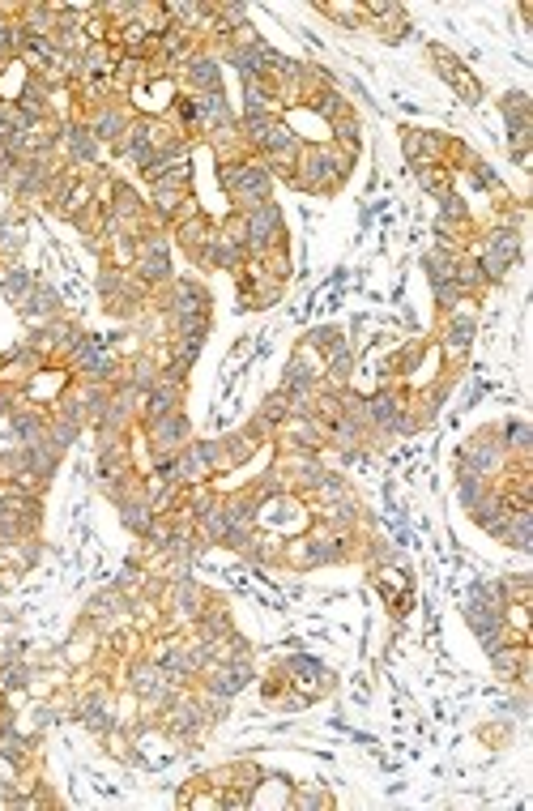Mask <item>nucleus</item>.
<instances>
[{"label": "nucleus", "mask_w": 533, "mask_h": 811, "mask_svg": "<svg viewBox=\"0 0 533 811\" xmlns=\"http://www.w3.org/2000/svg\"><path fill=\"white\" fill-rule=\"evenodd\" d=\"M359 158L337 150L333 141H308V146L299 150V163H295V180L290 188H299V193L308 197H333L337 188L350 180V171Z\"/></svg>", "instance_id": "obj_1"}, {"label": "nucleus", "mask_w": 533, "mask_h": 811, "mask_svg": "<svg viewBox=\"0 0 533 811\" xmlns=\"http://www.w3.org/2000/svg\"><path fill=\"white\" fill-rule=\"evenodd\" d=\"M273 248H286V214L278 201H265L244 214V252L248 261H261Z\"/></svg>", "instance_id": "obj_2"}, {"label": "nucleus", "mask_w": 533, "mask_h": 811, "mask_svg": "<svg viewBox=\"0 0 533 811\" xmlns=\"http://www.w3.org/2000/svg\"><path fill=\"white\" fill-rule=\"evenodd\" d=\"M508 466V453H504V440H499V427H482L470 440L457 449V470L465 474H478V479H499Z\"/></svg>", "instance_id": "obj_3"}, {"label": "nucleus", "mask_w": 533, "mask_h": 811, "mask_svg": "<svg viewBox=\"0 0 533 811\" xmlns=\"http://www.w3.org/2000/svg\"><path fill=\"white\" fill-rule=\"evenodd\" d=\"M133 116H137V107L128 103L124 94H116V99H107V103H99V107L82 111V124H86L94 137H99L103 150H116L120 137L128 133V124H133Z\"/></svg>", "instance_id": "obj_4"}, {"label": "nucleus", "mask_w": 533, "mask_h": 811, "mask_svg": "<svg viewBox=\"0 0 533 811\" xmlns=\"http://www.w3.org/2000/svg\"><path fill=\"white\" fill-rule=\"evenodd\" d=\"M252 679H256V662L252 658H222V662H209L192 683L205 688V692H218V696H231L235 701L244 688H252Z\"/></svg>", "instance_id": "obj_5"}, {"label": "nucleus", "mask_w": 533, "mask_h": 811, "mask_svg": "<svg viewBox=\"0 0 533 811\" xmlns=\"http://www.w3.org/2000/svg\"><path fill=\"white\" fill-rule=\"evenodd\" d=\"M427 56L435 60V73H440L444 82L452 86V94H457L465 107H478L482 103V82L470 73V65H465L457 52H448L444 43H427Z\"/></svg>", "instance_id": "obj_6"}, {"label": "nucleus", "mask_w": 533, "mask_h": 811, "mask_svg": "<svg viewBox=\"0 0 533 811\" xmlns=\"http://www.w3.org/2000/svg\"><path fill=\"white\" fill-rule=\"evenodd\" d=\"M103 146H99V137H94L82 120H69L60 129V158H64V167L69 171H94V167H103Z\"/></svg>", "instance_id": "obj_7"}, {"label": "nucleus", "mask_w": 533, "mask_h": 811, "mask_svg": "<svg viewBox=\"0 0 533 811\" xmlns=\"http://www.w3.org/2000/svg\"><path fill=\"white\" fill-rule=\"evenodd\" d=\"M184 397H188V380H171V376H158V385L150 393H141V406H137V432L150 427L158 419L184 410Z\"/></svg>", "instance_id": "obj_8"}, {"label": "nucleus", "mask_w": 533, "mask_h": 811, "mask_svg": "<svg viewBox=\"0 0 533 811\" xmlns=\"http://www.w3.org/2000/svg\"><path fill=\"white\" fill-rule=\"evenodd\" d=\"M282 666H286L290 688L303 692L308 701H320V696H329V692L337 688V679H333L329 666H325V662H316V658H308V654H290Z\"/></svg>", "instance_id": "obj_9"}, {"label": "nucleus", "mask_w": 533, "mask_h": 811, "mask_svg": "<svg viewBox=\"0 0 533 811\" xmlns=\"http://www.w3.org/2000/svg\"><path fill=\"white\" fill-rule=\"evenodd\" d=\"M448 150H452V137L448 133H435V129H401V154H406L410 167H431L440 163L448 167Z\"/></svg>", "instance_id": "obj_10"}, {"label": "nucleus", "mask_w": 533, "mask_h": 811, "mask_svg": "<svg viewBox=\"0 0 533 811\" xmlns=\"http://www.w3.org/2000/svg\"><path fill=\"white\" fill-rule=\"evenodd\" d=\"M325 432L329 427L312 415H290L278 432H273V440H278L282 453H325Z\"/></svg>", "instance_id": "obj_11"}, {"label": "nucleus", "mask_w": 533, "mask_h": 811, "mask_svg": "<svg viewBox=\"0 0 533 811\" xmlns=\"http://www.w3.org/2000/svg\"><path fill=\"white\" fill-rule=\"evenodd\" d=\"M141 432H145V444H150V457H175L192 440V419L184 410H175V415L141 427Z\"/></svg>", "instance_id": "obj_12"}, {"label": "nucleus", "mask_w": 533, "mask_h": 811, "mask_svg": "<svg viewBox=\"0 0 533 811\" xmlns=\"http://www.w3.org/2000/svg\"><path fill=\"white\" fill-rule=\"evenodd\" d=\"M491 658V671H495V679L504 683V688H529V645H521V641H504L495 649V654H487Z\"/></svg>", "instance_id": "obj_13"}, {"label": "nucleus", "mask_w": 533, "mask_h": 811, "mask_svg": "<svg viewBox=\"0 0 533 811\" xmlns=\"http://www.w3.org/2000/svg\"><path fill=\"white\" fill-rule=\"evenodd\" d=\"M265 440H273L269 436V427L261 423V419H248L244 427H239V432H226L222 436V444H226V461H231V470H244L248 466V461L256 457V453H261V444Z\"/></svg>", "instance_id": "obj_14"}, {"label": "nucleus", "mask_w": 533, "mask_h": 811, "mask_svg": "<svg viewBox=\"0 0 533 811\" xmlns=\"http://www.w3.org/2000/svg\"><path fill=\"white\" fill-rule=\"evenodd\" d=\"M175 77H180L184 94H209V90H222V60H218L214 52H209V47H201V52L192 56Z\"/></svg>", "instance_id": "obj_15"}, {"label": "nucleus", "mask_w": 533, "mask_h": 811, "mask_svg": "<svg viewBox=\"0 0 533 811\" xmlns=\"http://www.w3.org/2000/svg\"><path fill=\"white\" fill-rule=\"evenodd\" d=\"M478 248L495 252V257L504 261V265H512V269L525 261V235H521V227H512L508 218H499L495 227L482 231V235H478Z\"/></svg>", "instance_id": "obj_16"}, {"label": "nucleus", "mask_w": 533, "mask_h": 811, "mask_svg": "<svg viewBox=\"0 0 533 811\" xmlns=\"http://www.w3.org/2000/svg\"><path fill=\"white\" fill-rule=\"evenodd\" d=\"M461 615H465V624L474 628L478 641H482V636H499V632H504V602H491V598L465 590Z\"/></svg>", "instance_id": "obj_17"}, {"label": "nucleus", "mask_w": 533, "mask_h": 811, "mask_svg": "<svg viewBox=\"0 0 533 811\" xmlns=\"http://www.w3.org/2000/svg\"><path fill=\"white\" fill-rule=\"evenodd\" d=\"M18 316H22V321H26L30 329H43L47 321L64 316V295H60V286H52V282H43V278H39L35 295H30L26 304L18 308Z\"/></svg>", "instance_id": "obj_18"}, {"label": "nucleus", "mask_w": 533, "mask_h": 811, "mask_svg": "<svg viewBox=\"0 0 533 811\" xmlns=\"http://www.w3.org/2000/svg\"><path fill=\"white\" fill-rule=\"evenodd\" d=\"M214 227H218V222L209 218L205 210H197V214H188V218H180V222H171V244H180L184 257L192 261V257H197V252L209 244Z\"/></svg>", "instance_id": "obj_19"}, {"label": "nucleus", "mask_w": 533, "mask_h": 811, "mask_svg": "<svg viewBox=\"0 0 533 811\" xmlns=\"http://www.w3.org/2000/svg\"><path fill=\"white\" fill-rule=\"evenodd\" d=\"M35 286H39V274L30 265L22 261H0V295L9 299L13 308H22L30 295H35Z\"/></svg>", "instance_id": "obj_20"}, {"label": "nucleus", "mask_w": 533, "mask_h": 811, "mask_svg": "<svg viewBox=\"0 0 533 811\" xmlns=\"http://www.w3.org/2000/svg\"><path fill=\"white\" fill-rule=\"evenodd\" d=\"M116 508H120V526L133 534V538H145V530L154 526V504H150V496L137 487V491H128L124 500H116Z\"/></svg>", "instance_id": "obj_21"}, {"label": "nucleus", "mask_w": 533, "mask_h": 811, "mask_svg": "<svg viewBox=\"0 0 533 811\" xmlns=\"http://www.w3.org/2000/svg\"><path fill=\"white\" fill-rule=\"evenodd\" d=\"M222 508H226V517H231L235 530H256L261 526V500H256L252 487H239V491H231V496H222Z\"/></svg>", "instance_id": "obj_22"}, {"label": "nucleus", "mask_w": 533, "mask_h": 811, "mask_svg": "<svg viewBox=\"0 0 533 811\" xmlns=\"http://www.w3.org/2000/svg\"><path fill=\"white\" fill-rule=\"evenodd\" d=\"M43 432H47V410H43V406L22 402V406L9 415V436H13V444H35V440H43Z\"/></svg>", "instance_id": "obj_23"}, {"label": "nucleus", "mask_w": 533, "mask_h": 811, "mask_svg": "<svg viewBox=\"0 0 533 811\" xmlns=\"http://www.w3.org/2000/svg\"><path fill=\"white\" fill-rule=\"evenodd\" d=\"M30 240L22 210H5L0 214V261H22V248Z\"/></svg>", "instance_id": "obj_24"}, {"label": "nucleus", "mask_w": 533, "mask_h": 811, "mask_svg": "<svg viewBox=\"0 0 533 811\" xmlns=\"http://www.w3.org/2000/svg\"><path fill=\"white\" fill-rule=\"evenodd\" d=\"M470 521H474V526L487 534V538H495V543H499V534H504V526H508V504H504V496H499V487L474 508Z\"/></svg>", "instance_id": "obj_25"}, {"label": "nucleus", "mask_w": 533, "mask_h": 811, "mask_svg": "<svg viewBox=\"0 0 533 811\" xmlns=\"http://www.w3.org/2000/svg\"><path fill=\"white\" fill-rule=\"evenodd\" d=\"M499 543L521 555L533 551V508H508V526L499 534Z\"/></svg>", "instance_id": "obj_26"}, {"label": "nucleus", "mask_w": 533, "mask_h": 811, "mask_svg": "<svg viewBox=\"0 0 533 811\" xmlns=\"http://www.w3.org/2000/svg\"><path fill=\"white\" fill-rule=\"evenodd\" d=\"M278 120H282V111H244V116H239V137H244V146L256 154Z\"/></svg>", "instance_id": "obj_27"}, {"label": "nucleus", "mask_w": 533, "mask_h": 811, "mask_svg": "<svg viewBox=\"0 0 533 811\" xmlns=\"http://www.w3.org/2000/svg\"><path fill=\"white\" fill-rule=\"evenodd\" d=\"M158 376H163V368H158V359L150 351L124 359V385H133L137 393H150L158 385Z\"/></svg>", "instance_id": "obj_28"}, {"label": "nucleus", "mask_w": 533, "mask_h": 811, "mask_svg": "<svg viewBox=\"0 0 533 811\" xmlns=\"http://www.w3.org/2000/svg\"><path fill=\"white\" fill-rule=\"evenodd\" d=\"M499 116H504V129H533V99L525 90H508L499 99Z\"/></svg>", "instance_id": "obj_29"}, {"label": "nucleus", "mask_w": 533, "mask_h": 811, "mask_svg": "<svg viewBox=\"0 0 533 811\" xmlns=\"http://www.w3.org/2000/svg\"><path fill=\"white\" fill-rule=\"evenodd\" d=\"M457 257H461V248H440V244H431L423 252V274L427 282H452V269H457Z\"/></svg>", "instance_id": "obj_30"}, {"label": "nucleus", "mask_w": 533, "mask_h": 811, "mask_svg": "<svg viewBox=\"0 0 533 811\" xmlns=\"http://www.w3.org/2000/svg\"><path fill=\"white\" fill-rule=\"evenodd\" d=\"M226 530H231V517H226V508H222V496L205 508V513L197 517V534L205 538V547H222V538Z\"/></svg>", "instance_id": "obj_31"}, {"label": "nucleus", "mask_w": 533, "mask_h": 811, "mask_svg": "<svg viewBox=\"0 0 533 811\" xmlns=\"http://www.w3.org/2000/svg\"><path fill=\"white\" fill-rule=\"evenodd\" d=\"M499 440H504V453L508 457H533V427L525 419L499 423Z\"/></svg>", "instance_id": "obj_32"}, {"label": "nucleus", "mask_w": 533, "mask_h": 811, "mask_svg": "<svg viewBox=\"0 0 533 811\" xmlns=\"http://www.w3.org/2000/svg\"><path fill=\"white\" fill-rule=\"evenodd\" d=\"M452 282H457V286H461V291L470 295V299H482V295L491 291L487 278H482V269H478V261L470 257V252H461V257H457V269H452Z\"/></svg>", "instance_id": "obj_33"}, {"label": "nucleus", "mask_w": 533, "mask_h": 811, "mask_svg": "<svg viewBox=\"0 0 533 811\" xmlns=\"http://www.w3.org/2000/svg\"><path fill=\"white\" fill-rule=\"evenodd\" d=\"M329 141L337 150H346V154H354L359 158V150H363V124H359V116H342V120H333L329 124Z\"/></svg>", "instance_id": "obj_34"}, {"label": "nucleus", "mask_w": 533, "mask_h": 811, "mask_svg": "<svg viewBox=\"0 0 533 811\" xmlns=\"http://www.w3.org/2000/svg\"><path fill=\"white\" fill-rule=\"evenodd\" d=\"M495 491L491 479H478V474H457V504L465 508V513H474V508L487 500Z\"/></svg>", "instance_id": "obj_35"}, {"label": "nucleus", "mask_w": 533, "mask_h": 811, "mask_svg": "<svg viewBox=\"0 0 533 811\" xmlns=\"http://www.w3.org/2000/svg\"><path fill=\"white\" fill-rule=\"evenodd\" d=\"M286 807L295 811H320V807H333V794L320 786V782H308V786H295L286 794Z\"/></svg>", "instance_id": "obj_36"}, {"label": "nucleus", "mask_w": 533, "mask_h": 811, "mask_svg": "<svg viewBox=\"0 0 533 811\" xmlns=\"http://www.w3.org/2000/svg\"><path fill=\"white\" fill-rule=\"evenodd\" d=\"M414 171V180H418V188L423 193H431V197H444V193H452V171L448 167H440V163H431V167H410Z\"/></svg>", "instance_id": "obj_37"}, {"label": "nucleus", "mask_w": 533, "mask_h": 811, "mask_svg": "<svg viewBox=\"0 0 533 811\" xmlns=\"http://www.w3.org/2000/svg\"><path fill=\"white\" fill-rule=\"evenodd\" d=\"M239 82H244V111H282L273 103L269 77H239Z\"/></svg>", "instance_id": "obj_38"}, {"label": "nucleus", "mask_w": 533, "mask_h": 811, "mask_svg": "<svg viewBox=\"0 0 533 811\" xmlns=\"http://www.w3.org/2000/svg\"><path fill=\"white\" fill-rule=\"evenodd\" d=\"M256 419H261V423L269 427V436H273V432H278V427L290 419V397H286L282 389H273L265 402H261V410H256Z\"/></svg>", "instance_id": "obj_39"}, {"label": "nucleus", "mask_w": 533, "mask_h": 811, "mask_svg": "<svg viewBox=\"0 0 533 811\" xmlns=\"http://www.w3.org/2000/svg\"><path fill=\"white\" fill-rule=\"evenodd\" d=\"M435 201H440V218H444V222H452V227H461V231H470L474 214H470V201H465L457 188H452V193H444V197H435Z\"/></svg>", "instance_id": "obj_40"}, {"label": "nucleus", "mask_w": 533, "mask_h": 811, "mask_svg": "<svg viewBox=\"0 0 533 811\" xmlns=\"http://www.w3.org/2000/svg\"><path fill=\"white\" fill-rule=\"evenodd\" d=\"M82 436H86V427H77V423H69V419H60V415H52V410H47V440H52L56 449L69 453Z\"/></svg>", "instance_id": "obj_41"}, {"label": "nucleus", "mask_w": 533, "mask_h": 811, "mask_svg": "<svg viewBox=\"0 0 533 811\" xmlns=\"http://www.w3.org/2000/svg\"><path fill=\"white\" fill-rule=\"evenodd\" d=\"M128 269H120V265H99V274H94V291H99V299H107V295H116V291H124L128 286Z\"/></svg>", "instance_id": "obj_42"}, {"label": "nucleus", "mask_w": 533, "mask_h": 811, "mask_svg": "<svg viewBox=\"0 0 533 811\" xmlns=\"http://www.w3.org/2000/svg\"><path fill=\"white\" fill-rule=\"evenodd\" d=\"M316 13L333 18L342 30H363V5H337V0H329V5H316Z\"/></svg>", "instance_id": "obj_43"}, {"label": "nucleus", "mask_w": 533, "mask_h": 811, "mask_svg": "<svg viewBox=\"0 0 533 811\" xmlns=\"http://www.w3.org/2000/svg\"><path fill=\"white\" fill-rule=\"evenodd\" d=\"M192 692H197V701L205 709V722L209 726H218V722L231 718V696H218V692H205V688H192Z\"/></svg>", "instance_id": "obj_44"}, {"label": "nucleus", "mask_w": 533, "mask_h": 811, "mask_svg": "<svg viewBox=\"0 0 533 811\" xmlns=\"http://www.w3.org/2000/svg\"><path fill=\"white\" fill-rule=\"evenodd\" d=\"M94 636H99V632H94V624H82V628H77V632L69 636V649H64V658H69L73 666H77V662H86V658L94 654Z\"/></svg>", "instance_id": "obj_45"}, {"label": "nucleus", "mask_w": 533, "mask_h": 811, "mask_svg": "<svg viewBox=\"0 0 533 811\" xmlns=\"http://www.w3.org/2000/svg\"><path fill=\"white\" fill-rule=\"evenodd\" d=\"M499 590H504V602H533V577L508 572V577H499Z\"/></svg>", "instance_id": "obj_46"}, {"label": "nucleus", "mask_w": 533, "mask_h": 811, "mask_svg": "<svg viewBox=\"0 0 533 811\" xmlns=\"http://www.w3.org/2000/svg\"><path fill=\"white\" fill-rule=\"evenodd\" d=\"M197 449L205 453L209 470H214V479H218V474H231V461H226V444H222V436H205V440H197Z\"/></svg>", "instance_id": "obj_47"}, {"label": "nucleus", "mask_w": 533, "mask_h": 811, "mask_svg": "<svg viewBox=\"0 0 533 811\" xmlns=\"http://www.w3.org/2000/svg\"><path fill=\"white\" fill-rule=\"evenodd\" d=\"M431 299H435V308H440V316H444V312H452L461 299H470V295H465L457 282H435L431 286Z\"/></svg>", "instance_id": "obj_48"}, {"label": "nucleus", "mask_w": 533, "mask_h": 811, "mask_svg": "<svg viewBox=\"0 0 533 811\" xmlns=\"http://www.w3.org/2000/svg\"><path fill=\"white\" fill-rule=\"evenodd\" d=\"M303 338H308V342L316 346V351L325 355V351H333L337 342H346V333L337 329V325H316V329H308V333H303Z\"/></svg>", "instance_id": "obj_49"}, {"label": "nucleus", "mask_w": 533, "mask_h": 811, "mask_svg": "<svg viewBox=\"0 0 533 811\" xmlns=\"http://www.w3.org/2000/svg\"><path fill=\"white\" fill-rule=\"evenodd\" d=\"M222 807H231V811H248V807H252V790L226 786V790H222Z\"/></svg>", "instance_id": "obj_50"}, {"label": "nucleus", "mask_w": 533, "mask_h": 811, "mask_svg": "<svg viewBox=\"0 0 533 811\" xmlns=\"http://www.w3.org/2000/svg\"><path fill=\"white\" fill-rule=\"evenodd\" d=\"M22 406V389H13V385H0V415H13V410Z\"/></svg>", "instance_id": "obj_51"}, {"label": "nucleus", "mask_w": 533, "mask_h": 811, "mask_svg": "<svg viewBox=\"0 0 533 811\" xmlns=\"http://www.w3.org/2000/svg\"><path fill=\"white\" fill-rule=\"evenodd\" d=\"M0 513H5V500H0Z\"/></svg>", "instance_id": "obj_52"}]
</instances>
